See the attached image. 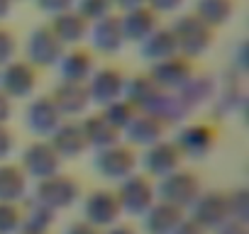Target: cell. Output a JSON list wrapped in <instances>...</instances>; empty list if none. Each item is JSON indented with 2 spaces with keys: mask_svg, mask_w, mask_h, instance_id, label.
I'll list each match as a JSON object with an SVG mask.
<instances>
[{
  "mask_svg": "<svg viewBox=\"0 0 249 234\" xmlns=\"http://www.w3.org/2000/svg\"><path fill=\"white\" fill-rule=\"evenodd\" d=\"M52 100L54 105L59 107L61 117L64 115H81L88 105H90V98H88V90H86V83H69V81H61L54 93H52Z\"/></svg>",
  "mask_w": 249,
  "mask_h": 234,
  "instance_id": "cb8c5ba5",
  "label": "cell"
},
{
  "mask_svg": "<svg viewBox=\"0 0 249 234\" xmlns=\"http://www.w3.org/2000/svg\"><path fill=\"white\" fill-rule=\"evenodd\" d=\"M25 122H27L30 132H35L39 137H49L64 122V117H61L59 107L54 105L52 95H39V98H35V100L27 102Z\"/></svg>",
  "mask_w": 249,
  "mask_h": 234,
  "instance_id": "9a60e30c",
  "label": "cell"
},
{
  "mask_svg": "<svg viewBox=\"0 0 249 234\" xmlns=\"http://www.w3.org/2000/svg\"><path fill=\"white\" fill-rule=\"evenodd\" d=\"M81 130H83V137L88 142V147H95V149H105V147H112L120 142V130H115L105 117L103 112H93L88 115L86 120L81 122Z\"/></svg>",
  "mask_w": 249,
  "mask_h": 234,
  "instance_id": "83f0119b",
  "label": "cell"
},
{
  "mask_svg": "<svg viewBox=\"0 0 249 234\" xmlns=\"http://www.w3.org/2000/svg\"><path fill=\"white\" fill-rule=\"evenodd\" d=\"M15 234H44V232H30V229H20V232H15Z\"/></svg>",
  "mask_w": 249,
  "mask_h": 234,
  "instance_id": "bcb514c9",
  "label": "cell"
},
{
  "mask_svg": "<svg viewBox=\"0 0 249 234\" xmlns=\"http://www.w3.org/2000/svg\"><path fill=\"white\" fill-rule=\"evenodd\" d=\"M176 95H178V100L186 105V110L191 112V110H196L198 105L208 102V100L215 95V78H213L210 73H205V71H196V73L191 76V81H188L183 88L176 90Z\"/></svg>",
  "mask_w": 249,
  "mask_h": 234,
  "instance_id": "4316f807",
  "label": "cell"
},
{
  "mask_svg": "<svg viewBox=\"0 0 249 234\" xmlns=\"http://www.w3.org/2000/svg\"><path fill=\"white\" fill-rule=\"evenodd\" d=\"M227 198H230V219L247 224L249 222V190L237 188V190L227 193Z\"/></svg>",
  "mask_w": 249,
  "mask_h": 234,
  "instance_id": "d6a6232c",
  "label": "cell"
},
{
  "mask_svg": "<svg viewBox=\"0 0 249 234\" xmlns=\"http://www.w3.org/2000/svg\"><path fill=\"white\" fill-rule=\"evenodd\" d=\"M49 27H52V32L59 37V42L66 47V44H78V42L88 34L90 22L83 20V17L76 13V8H71V10H64V13H59V15H52Z\"/></svg>",
  "mask_w": 249,
  "mask_h": 234,
  "instance_id": "603a6c76",
  "label": "cell"
},
{
  "mask_svg": "<svg viewBox=\"0 0 249 234\" xmlns=\"http://www.w3.org/2000/svg\"><path fill=\"white\" fill-rule=\"evenodd\" d=\"M140 54L149 64H159L164 59L176 56L178 54V47H176V39H174L171 27H157L144 42H140Z\"/></svg>",
  "mask_w": 249,
  "mask_h": 234,
  "instance_id": "d4e9b609",
  "label": "cell"
},
{
  "mask_svg": "<svg viewBox=\"0 0 249 234\" xmlns=\"http://www.w3.org/2000/svg\"><path fill=\"white\" fill-rule=\"evenodd\" d=\"M181 3H183V0H144V5H149L157 15H159V13H171V10H176Z\"/></svg>",
  "mask_w": 249,
  "mask_h": 234,
  "instance_id": "f35d334b",
  "label": "cell"
},
{
  "mask_svg": "<svg viewBox=\"0 0 249 234\" xmlns=\"http://www.w3.org/2000/svg\"><path fill=\"white\" fill-rule=\"evenodd\" d=\"M215 234H249V227L237 222V219H227L225 224H220L215 229Z\"/></svg>",
  "mask_w": 249,
  "mask_h": 234,
  "instance_id": "ab89813d",
  "label": "cell"
},
{
  "mask_svg": "<svg viewBox=\"0 0 249 234\" xmlns=\"http://www.w3.org/2000/svg\"><path fill=\"white\" fill-rule=\"evenodd\" d=\"M64 234H100V229L93 227V224L86 222V219H76V222H71V224L64 229Z\"/></svg>",
  "mask_w": 249,
  "mask_h": 234,
  "instance_id": "74e56055",
  "label": "cell"
},
{
  "mask_svg": "<svg viewBox=\"0 0 249 234\" xmlns=\"http://www.w3.org/2000/svg\"><path fill=\"white\" fill-rule=\"evenodd\" d=\"M183 161V154L181 149L176 147V142L171 139H159L157 144L147 147V151L142 154V166L147 171V176H166L171 171H176Z\"/></svg>",
  "mask_w": 249,
  "mask_h": 234,
  "instance_id": "2e32d148",
  "label": "cell"
},
{
  "mask_svg": "<svg viewBox=\"0 0 249 234\" xmlns=\"http://www.w3.org/2000/svg\"><path fill=\"white\" fill-rule=\"evenodd\" d=\"M137 151L135 147L130 144H112V147H105V149H98L95 154V171L103 176V178H110V181H124L127 176L135 173L137 168Z\"/></svg>",
  "mask_w": 249,
  "mask_h": 234,
  "instance_id": "5b68a950",
  "label": "cell"
},
{
  "mask_svg": "<svg viewBox=\"0 0 249 234\" xmlns=\"http://www.w3.org/2000/svg\"><path fill=\"white\" fill-rule=\"evenodd\" d=\"M193 73H196L193 61L186 59V56H181V54H176L171 59H164L159 64H152V68H149V78L159 88L171 90V93H176L178 88H183L191 81Z\"/></svg>",
  "mask_w": 249,
  "mask_h": 234,
  "instance_id": "5bb4252c",
  "label": "cell"
},
{
  "mask_svg": "<svg viewBox=\"0 0 249 234\" xmlns=\"http://www.w3.org/2000/svg\"><path fill=\"white\" fill-rule=\"evenodd\" d=\"M78 195H81V181H76L73 176L59 171V173H54L49 178L37 181V188H35L32 198L56 212V210L71 207L78 200Z\"/></svg>",
  "mask_w": 249,
  "mask_h": 234,
  "instance_id": "277c9868",
  "label": "cell"
},
{
  "mask_svg": "<svg viewBox=\"0 0 249 234\" xmlns=\"http://www.w3.org/2000/svg\"><path fill=\"white\" fill-rule=\"evenodd\" d=\"M174 142H176V147L181 149L183 156L203 159V156H208L215 149L217 130L210 122H191V125L181 127V132H178V137Z\"/></svg>",
  "mask_w": 249,
  "mask_h": 234,
  "instance_id": "30bf717a",
  "label": "cell"
},
{
  "mask_svg": "<svg viewBox=\"0 0 249 234\" xmlns=\"http://www.w3.org/2000/svg\"><path fill=\"white\" fill-rule=\"evenodd\" d=\"M110 8H112L110 0H78L76 13H78L83 20L95 22V20H100V17L110 15Z\"/></svg>",
  "mask_w": 249,
  "mask_h": 234,
  "instance_id": "836d02e7",
  "label": "cell"
},
{
  "mask_svg": "<svg viewBox=\"0 0 249 234\" xmlns=\"http://www.w3.org/2000/svg\"><path fill=\"white\" fill-rule=\"evenodd\" d=\"M120 22H122L124 42H137L140 44L159 27V15L149 5H140V8H132L124 15H120Z\"/></svg>",
  "mask_w": 249,
  "mask_h": 234,
  "instance_id": "d6986e66",
  "label": "cell"
},
{
  "mask_svg": "<svg viewBox=\"0 0 249 234\" xmlns=\"http://www.w3.org/2000/svg\"><path fill=\"white\" fill-rule=\"evenodd\" d=\"M90 34V44L95 51H103V54H115L122 44H124V34H122V22H120V15H105L100 20L93 22V27L88 30Z\"/></svg>",
  "mask_w": 249,
  "mask_h": 234,
  "instance_id": "ffe728a7",
  "label": "cell"
},
{
  "mask_svg": "<svg viewBox=\"0 0 249 234\" xmlns=\"http://www.w3.org/2000/svg\"><path fill=\"white\" fill-rule=\"evenodd\" d=\"M27 195V176L20 164L0 161V202H20Z\"/></svg>",
  "mask_w": 249,
  "mask_h": 234,
  "instance_id": "484cf974",
  "label": "cell"
},
{
  "mask_svg": "<svg viewBox=\"0 0 249 234\" xmlns=\"http://www.w3.org/2000/svg\"><path fill=\"white\" fill-rule=\"evenodd\" d=\"M22 227V210L18 202H0V234H15Z\"/></svg>",
  "mask_w": 249,
  "mask_h": 234,
  "instance_id": "1f68e13d",
  "label": "cell"
},
{
  "mask_svg": "<svg viewBox=\"0 0 249 234\" xmlns=\"http://www.w3.org/2000/svg\"><path fill=\"white\" fill-rule=\"evenodd\" d=\"M83 219L90 222L93 227H112L117 224L120 215H122V207H120V200H117V193L115 190H107V188H98L93 190L86 202H83Z\"/></svg>",
  "mask_w": 249,
  "mask_h": 234,
  "instance_id": "8fae6325",
  "label": "cell"
},
{
  "mask_svg": "<svg viewBox=\"0 0 249 234\" xmlns=\"http://www.w3.org/2000/svg\"><path fill=\"white\" fill-rule=\"evenodd\" d=\"M171 32H174L178 54L186 56V59L200 56L213 44V37H215V30L210 25H205L196 13H188V15L178 17L176 25L171 27Z\"/></svg>",
  "mask_w": 249,
  "mask_h": 234,
  "instance_id": "3957f363",
  "label": "cell"
},
{
  "mask_svg": "<svg viewBox=\"0 0 249 234\" xmlns=\"http://www.w3.org/2000/svg\"><path fill=\"white\" fill-rule=\"evenodd\" d=\"M191 219L200 224L205 232L217 229L230 219V198L222 190H205L191 205Z\"/></svg>",
  "mask_w": 249,
  "mask_h": 234,
  "instance_id": "ba28073f",
  "label": "cell"
},
{
  "mask_svg": "<svg viewBox=\"0 0 249 234\" xmlns=\"http://www.w3.org/2000/svg\"><path fill=\"white\" fill-rule=\"evenodd\" d=\"M122 212H130V215H144L154 200H157V190L154 183L147 173H132L124 181H120V188L115 190Z\"/></svg>",
  "mask_w": 249,
  "mask_h": 234,
  "instance_id": "8992f818",
  "label": "cell"
},
{
  "mask_svg": "<svg viewBox=\"0 0 249 234\" xmlns=\"http://www.w3.org/2000/svg\"><path fill=\"white\" fill-rule=\"evenodd\" d=\"M124 83H127V78H124L122 68L105 64V66H100L90 73V78L86 81V90H88L90 102H98V105L105 107L112 100L124 95Z\"/></svg>",
  "mask_w": 249,
  "mask_h": 234,
  "instance_id": "52a82bcc",
  "label": "cell"
},
{
  "mask_svg": "<svg viewBox=\"0 0 249 234\" xmlns=\"http://www.w3.org/2000/svg\"><path fill=\"white\" fill-rule=\"evenodd\" d=\"M15 34L8 30V27H3L0 25V66H5L8 61H13V56H15Z\"/></svg>",
  "mask_w": 249,
  "mask_h": 234,
  "instance_id": "e575fe53",
  "label": "cell"
},
{
  "mask_svg": "<svg viewBox=\"0 0 249 234\" xmlns=\"http://www.w3.org/2000/svg\"><path fill=\"white\" fill-rule=\"evenodd\" d=\"M95 71V61H93V54L88 49H71V51H64V56L59 59V73H61V81H69V83H86L90 78V73Z\"/></svg>",
  "mask_w": 249,
  "mask_h": 234,
  "instance_id": "44dd1931",
  "label": "cell"
},
{
  "mask_svg": "<svg viewBox=\"0 0 249 234\" xmlns=\"http://www.w3.org/2000/svg\"><path fill=\"white\" fill-rule=\"evenodd\" d=\"M137 112H140V110H137L127 98H117V100H112L110 105L103 107V117H105V120H107L115 130H120V132H124V127L135 120Z\"/></svg>",
  "mask_w": 249,
  "mask_h": 234,
  "instance_id": "4dcf8cb0",
  "label": "cell"
},
{
  "mask_svg": "<svg viewBox=\"0 0 249 234\" xmlns=\"http://www.w3.org/2000/svg\"><path fill=\"white\" fill-rule=\"evenodd\" d=\"M112 5H117V8H122L124 13L127 10H132V8H140V5H144V0H110Z\"/></svg>",
  "mask_w": 249,
  "mask_h": 234,
  "instance_id": "ee69618b",
  "label": "cell"
},
{
  "mask_svg": "<svg viewBox=\"0 0 249 234\" xmlns=\"http://www.w3.org/2000/svg\"><path fill=\"white\" fill-rule=\"evenodd\" d=\"M171 234H205V229H203L200 224H196L191 217H183Z\"/></svg>",
  "mask_w": 249,
  "mask_h": 234,
  "instance_id": "60d3db41",
  "label": "cell"
},
{
  "mask_svg": "<svg viewBox=\"0 0 249 234\" xmlns=\"http://www.w3.org/2000/svg\"><path fill=\"white\" fill-rule=\"evenodd\" d=\"M20 210H22V227H20V229L49 234V227H52L54 219H56V212H54V210H49L47 205H42V202L35 200V198H27V200L20 205Z\"/></svg>",
  "mask_w": 249,
  "mask_h": 234,
  "instance_id": "f1b7e54d",
  "label": "cell"
},
{
  "mask_svg": "<svg viewBox=\"0 0 249 234\" xmlns=\"http://www.w3.org/2000/svg\"><path fill=\"white\" fill-rule=\"evenodd\" d=\"M20 166H22L25 176H32V178L42 181V178H49V176L59 173L61 159L47 139H37V142L27 144V149L22 151V164Z\"/></svg>",
  "mask_w": 249,
  "mask_h": 234,
  "instance_id": "7c38bea8",
  "label": "cell"
},
{
  "mask_svg": "<svg viewBox=\"0 0 249 234\" xmlns=\"http://www.w3.org/2000/svg\"><path fill=\"white\" fill-rule=\"evenodd\" d=\"M10 112H13V100H10L3 90H0V125H5V122H8Z\"/></svg>",
  "mask_w": 249,
  "mask_h": 234,
  "instance_id": "b9f144b4",
  "label": "cell"
},
{
  "mask_svg": "<svg viewBox=\"0 0 249 234\" xmlns=\"http://www.w3.org/2000/svg\"><path fill=\"white\" fill-rule=\"evenodd\" d=\"M61 56H64V44L59 42V37L52 32L49 25H39L37 30H32V34L27 39V61L35 68L54 66V64H59Z\"/></svg>",
  "mask_w": 249,
  "mask_h": 234,
  "instance_id": "4fadbf2b",
  "label": "cell"
},
{
  "mask_svg": "<svg viewBox=\"0 0 249 234\" xmlns=\"http://www.w3.org/2000/svg\"><path fill=\"white\" fill-rule=\"evenodd\" d=\"M234 8H237L234 0H198L193 13H196L205 25H210V27L215 30V27L225 25V22L234 15Z\"/></svg>",
  "mask_w": 249,
  "mask_h": 234,
  "instance_id": "f546056e",
  "label": "cell"
},
{
  "mask_svg": "<svg viewBox=\"0 0 249 234\" xmlns=\"http://www.w3.org/2000/svg\"><path fill=\"white\" fill-rule=\"evenodd\" d=\"M47 142L54 147V151L59 154L61 161H64V159H76V156H81V154L88 149V142H86V137H83L81 122H73V120L61 122V125L49 134Z\"/></svg>",
  "mask_w": 249,
  "mask_h": 234,
  "instance_id": "e0dca14e",
  "label": "cell"
},
{
  "mask_svg": "<svg viewBox=\"0 0 249 234\" xmlns=\"http://www.w3.org/2000/svg\"><path fill=\"white\" fill-rule=\"evenodd\" d=\"M183 217H186L183 210H178L169 202L154 200V205L142 215V224H144L147 234H171Z\"/></svg>",
  "mask_w": 249,
  "mask_h": 234,
  "instance_id": "7402d4cb",
  "label": "cell"
},
{
  "mask_svg": "<svg viewBox=\"0 0 249 234\" xmlns=\"http://www.w3.org/2000/svg\"><path fill=\"white\" fill-rule=\"evenodd\" d=\"M39 81V71L27 59H13L0 71V90L10 100L13 98H27Z\"/></svg>",
  "mask_w": 249,
  "mask_h": 234,
  "instance_id": "9c48e42d",
  "label": "cell"
},
{
  "mask_svg": "<svg viewBox=\"0 0 249 234\" xmlns=\"http://www.w3.org/2000/svg\"><path fill=\"white\" fill-rule=\"evenodd\" d=\"M164 132H166V125L159 117L152 115V112H142V110L135 115V120L124 127V137H127L130 147H152L159 139H164Z\"/></svg>",
  "mask_w": 249,
  "mask_h": 234,
  "instance_id": "ac0fdd59",
  "label": "cell"
},
{
  "mask_svg": "<svg viewBox=\"0 0 249 234\" xmlns=\"http://www.w3.org/2000/svg\"><path fill=\"white\" fill-rule=\"evenodd\" d=\"M13 144H15L13 132L8 130V125H0V161H5V156H10Z\"/></svg>",
  "mask_w": 249,
  "mask_h": 234,
  "instance_id": "8d00e7d4",
  "label": "cell"
},
{
  "mask_svg": "<svg viewBox=\"0 0 249 234\" xmlns=\"http://www.w3.org/2000/svg\"><path fill=\"white\" fill-rule=\"evenodd\" d=\"M100 234H137V229L132 224H112V227H107Z\"/></svg>",
  "mask_w": 249,
  "mask_h": 234,
  "instance_id": "7bdbcfd3",
  "label": "cell"
},
{
  "mask_svg": "<svg viewBox=\"0 0 249 234\" xmlns=\"http://www.w3.org/2000/svg\"><path fill=\"white\" fill-rule=\"evenodd\" d=\"M35 3L49 15H59V13L73 8V0H35Z\"/></svg>",
  "mask_w": 249,
  "mask_h": 234,
  "instance_id": "d590c367",
  "label": "cell"
},
{
  "mask_svg": "<svg viewBox=\"0 0 249 234\" xmlns=\"http://www.w3.org/2000/svg\"><path fill=\"white\" fill-rule=\"evenodd\" d=\"M154 190H157V200L169 202V205H174V207H178V210L191 207L193 200L203 193L198 173L183 171V168H176V171L161 176L159 183L154 185Z\"/></svg>",
  "mask_w": 249,
  "mask_h": 234,
  "instance_id": "7a4b0ae2",
  "label": "cell"
},
{
  "mask_svg": "<svg viewBox=\"0 0 249 234\" xmlns=\"http://www.w3.org/2000/svg\"><path fill=\"white\" fill-rule=\"evenodd\" d=\"M122 98H127V100H130L137 110H142V112L157 115L166 127L181 122L183 117L188 115V110H186V105L178 100V95L171 93V90L159 88V85L149 78V73H140V76L130 78L127 83H124V95H122Z\"/></svg>",
  "mask_w": 249,
  "mask_h": 234,
  "instance_id": "6da1fadb",
  "label": "cell"
},
{
  "mask_svg": "<svg viewBox=\"0 0 249 234\" xmlns=\"http://www.w3.org/2000/svg\"><path fill=\"white\" fill-rule=\"evenodd\" d=\"M13 3H15V0H0V20L8 17V13L13 10Z\"/></svg>",
  "mask_w": 249,
  "mask_h": 234,
  "instance_id": "f6af8a7d",
  "label": "cell"
}]
</instances>
